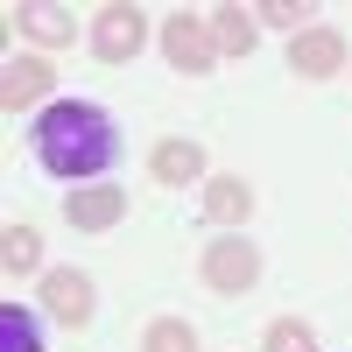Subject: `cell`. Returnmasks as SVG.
<instances>
[{
  "mask_svg": "<svg viewBox=\"0 0 352 352\" xmlns=\"http://www.w3.org/2000/svg\"><path fill=\"white\" fill-rule=\"evenodd\" d=\"M36 162L56 176V184H99L120 155V127H113V113L92 106V99H50L36 113Z\"/></svg>",
  "mask_w": 352,
  "mask_h": 352,
  "instance_id": "cell-1",
  "label": "cell"
},
{
  "mask_svg": "<svg viewBox=\"0 0 352 352\" xmlns=\"http://www.w3.org/2000/svg\"><path fill=\"white\" fill-rule=\"evenodd\" d=\"M92 56L106 71H127L141 50H148V14L134 8V0H106V8H92Z\"/></svg>",
  "mask_w": 352,
  "mask_h": 352,
  "instance_id": "cell-2",
  "label": "cell"
},
{
  "mask_svg": "<svg viewBox=\"0 0 352 352\" xmlns=\"http://www.w3.org/2000/svg\"><path fill=\"white\" fill-rule=\"evenodd\" d=\"M197 282L212 289V296H247V289L261 282V247L247 240V232L204 240V254H197Z\"/></svg>",
  "mask_w": 352,
  "mask_h": 352,
  "instance_id": "cell-3",
  "label": "cell"
},
{
  "mask_svg": "<svg viewBox=\"0 0 352 352\" xmlns=\"http://www.w3.org/2000/svg\"><path fill=\"white\" fill-rule=\"evenodd\" d=\"M155 43L169 56V71H184V78H212L219 71V43H212V21L204 14H162Z\"/></svg>",
  "mask_w": 352,
  "mask_h": 352,
  "instance_id": "cell-4",
  "label": "cell"
},
{
  "mask_svg": "<svg viewBox=\"0 0 352 352\" xmlns=\"http://www.w3.org/2000/svg\"><path fill=\"white\" fill-rule=\"evenodd\" d=\"M50 92H56V64L43 50L8 56V71H0V106H8V120H14V113H43Z\"/></svg>",
  "mask_w": 352,
  "mask_h": 352,
  "instance_id": "cell-5",
  "label": "cell"
},
{
  "mask_svg": "<svg viewBox=\"0 0 352 352\" xmlns=\"http://www.w3.org/2000/svg\"><path fill=\"white\" fill-rule=\"evenodd\" d=\"M43 310L56 317V324L85 331V324H92V310H99L92 275H85V268H50V275H43Z\"/></svg>",
  "mask_w": 352,
  "mask_h": 352,
  "instance_id": "cell-6",
  "label": "cell"
},
{
  "mask_svg": "<svg viewBox=\"0 0 352 352\" xmlns=\"http://www.w3.org/2000/svg\"><path fill=\"white\" fill-rule=\"evenodd\" d=\"M289 71L310 78V85L338 78V71H345V36H338V28H324V21H310L303 36H289Z\"/></svg>",
  "mask_w": 352,
  "mask_h": 352,
  "instance_id": "cell-7",
  "label": "cell"
},
{
  "mask_svg": "<svg viewBox=\"0 0 352 352\" xmlns=\"http://www.w3.org/2000/svg\"><path fill=\"white\" fill-rule=\"evenodd\" d=\"M204 176H212V162H204V141H190V134H169L148 148V184H162V190L204 184Z\"/></svg>",
  "mask_w": 352,
  "mask_h": 352,
  "instance_id": "cell-8",
  "label": "cell"
},
{
  "mask_svg": "<svg viewBox=\"0 0 352 352\" xmlns=\"http://www.w3.org/2000/svg\"><path fill=\"white\" fill-rule=\"evenodd\" d=\"M64 219H71V232H113L127 219V190L120 184H78V190H64Z\"/></svg>",
  "mask_w": 352,
  "mask_h": 352,
  "instance_id": "cell-9",
  "label": "cell"
},
{
  "mask_svg": "<svg viewBox=\"0 0 352 352\" xmlns=\"http://www.w3.org/2000/svg\"><path fill=\"white\" fill-rule=\"evenodd\" d=\"M197 204H204V219H212V226L240 232V226L254 219V184H247V176H204V184H197Z\"/></svg>",
  "mask_w": 352,
  "mask_h": 352,
  "instance_id": "cell-10",
  "label": "cell"
},
{
  "mask_svg": "<svg viewBox=\"0 0 352 352\" xmlns=\"http://www.w3.org/2000/svg\"><path fill=\"white\" fill-rule=\"evenodd\" d=\"M14 14V28L36 50H64L71 36H78V21H71V8H50V0H21V8H8Z\"/></svg>",
  "mask_w": 352,
  "mask_h": 352,
  "instance_id": "cell-11",
  "label": "cell"
},
{
  "mask_svg": "<svg viewBox=\"0 0 352 352\" xmlns=\"http://www.w3.org/2000/svg\"><path fill=\"white\" fill-rule=\"evenodd\" d=\"M212 43H219V56H254V43H261V21H254V8H240V0H219L212 14Z\"/></svg>",
  "mask_w": 352,
  "mask_h": 352,
  "instance_id": "cell-12",
  "label": "cell"
},
{
  "mask_svg": "<svg viewBox=\"0 0 352 352\" xmlns=\"http://www.w3.org/2000/svg\"><path fill=\"white\" fill-rule=\"evenodd\" d=\"M0 268H8V282H28V275H50L43 268V232L36 226H8V232H0Z\"/></svg>",
  "mask_w": 352,
  "mask_h": 352,
  "instance_id": "cell-13",
  "label": "cell"
},
{
  "mask_svg": "<svg viewBox=\"0 0 352 352\" xmlns=\"http://www.w3.org/2000/svg\"><path fill=\"white\" fill-rule=\"evenodd\" d=\"M141 352H197V324H184V317H148V324H141Z\"/></svg>",
  "mask_w": 352,
  "mask_h": 352,
  "instance_id": "cell-14",
  "label": "cell"
},
{
  "mask_svg": "<svg viewBox=\"0 0 352 352\" xmlns=\"http://www.w3.org/2000/svg\"><path fill=\"white\" fill-rule=\"evenodd\" d=\"M0 352H43V331L21 303H0Z\"/></svg>",
  "mask_w": 352,
  "mask_h": 352,
  "instance_id": "cell-15",
  "label": "cell"
},
{
  "mask_svg": "<svg viewBox=\"0 0 352 352\" xmlns=\"http://www.w3.org/2000/svg\"><path fill=\"white\" fill-rule=\"evenodd\" d=\"M261 352H317V331L303 317H275V324L261 331Z\"/></svg>",
  "mask_w": 352,
  "mask_h": 352,
  "instance_id": "cell-16",
  "label": "cell"
},
{
  "mask_svg": "<svg viewBox=\"0 0 352 352\" xmlns=\"http://www.w3.org/2000/svg\"><path fill=\"white\" fill-rule=\"evenodd\" d=\"M303 14H310L303 0H261V8H254V21L261 28H282V36H303V28H310Z\"/></svg>",
  "mask_w": 352,
  "mask_h": 352,
  "instance_id": "cell-17",
  "label": "cell"
}]
</instances>
